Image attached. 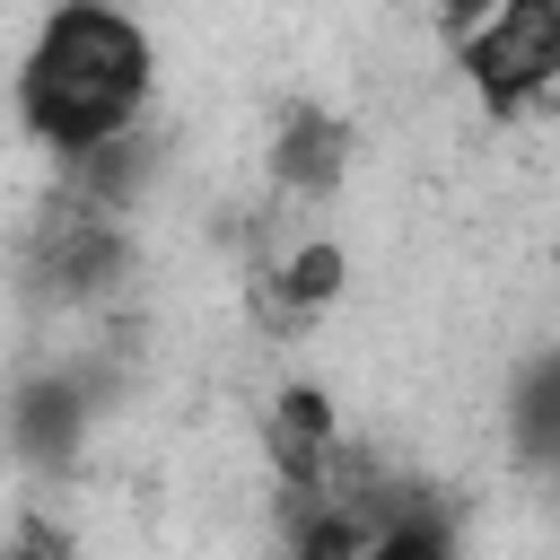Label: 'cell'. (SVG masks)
<instances>
[{
    "label": "cell",
    "mask_w": 560,
    "mask_h": 560,
    "mask_svg": "<svg viewBox=\"0 0 560 560\" xmlns=\"http://www.w3.org/2000/svg\"><path fill=\"white\" fill-rule=\"evenodd\" d=\"M149 61L158 52H149L140 18H122L114 0H61L35 26L26 61H18V122L44 149L79 158V149H96L105 131H122L140 114Z\"/></svg>",
    "instance_id": "6da1fadb"
},
{
    "label": "cell",
    "mask_w": 560,
    "mask_h": 560,
    "mask_svg": "<svg viewBox=\"0 0 560 560\" xmlns=\"http://www.w3.org/2000/svg\"><path fill=\"white\" fill-rule=\"evenodd\" d=\"M455 52H464V79L490 114H525L560 79V0H499Z\"/></svg>",
    "instance_id": "7a4b0ae2"
},
{
    "label": "cell",
    "mask_w": 560,
    "mask_h": 560,
    "mask_svg": "<svg viewBox=\"0 0 560 560\" xmlns=\"http://www.w3.org/2000/svg\"><path fill=\"white\" fill-rule=\"evenodd\" d=\"M122 271H131V236H122V219L96 210V201H79V192H61V201L44 210V228H35V245H26V280H35V298L88 306V298H105Z\"/></svg>",
    "instance_id": "3957f363"
},
{
    "label": "cell",
    "mask_w": 560,
    "mask_h": 560,
    "mask_svg": "<svg viewBox=\"0 0 560 560\" xmlns=\"http://www.w3.org/2000/svg\"><path fill=\"white\" fill-rule=\"evenodd\" d=\"M341 280H350L341 245L306 236V245L262 254V262L245 271V306H254V324H262V332H306V324H315V315L341 298Z\"/></svg>",
    "instance_id": "277c9868"
},
{
    "label": "cell",
    "mask_w": 560,
    "mask_h": 560,
    "mask_svg": "<svg viewBox=\"0 0 560 560\" xmlns=\"http://www.w3.org/2000/svg\"><path fill=\"white\" fill-rule=\"evenodd\" d=\"M79 438H88V385L70 368H44L9 394V446L35 464V472H70L79 464Z\"/></svg>",
    "instance_id": "5b68a950"
},
{
    "label": "cell",
    "mask_w": 560,
    "mask_h": 560,
    "mask_svg": "<svg viewBox=\"0 0 560 560\" xmlns=\"http://www.w3.org/2000/svg\"><path fill=\"white\" fill-rule=\"evenodd\" d=\"M262 455H271L280 490H315V481L332 472V455H341V420H332V402H324L315 385H280L271 411H262Z\"/></svg>",
    "instance_id": "8992f818"
},
{
    "label": "cell",
    "mask_w": 560,
    "mask_h": 560,
    "mask_svg": "<svg viewBox=\"0 0 560 560\" xmlns=\"http://www.w3.org/2000/svg\"><path fill=\"white\" fill-rule=\"evenodd\" d=\"M350 175V122H332L324 105H280L271 122V184L298 201H324Z\"/></svg>",
    "instance_id": "52a82bcc"
},
{
    "label": "cell",
    "mask_w": 560,
    "mask_h": 560,
    "mask_svg": "<svg viewBox=\"0 0 560 560\" xmlns=\"http://www.w3.org/2000/svg\"><path fill=\"white\" fill-rule=\"evenodd\" d=\"M149 175H158V140H149V131H131V122L70 158V192H79V201H96V210H114V219L149 192Z\"/></svg>",
    "instance_id": "ba28073f"
},
{
    "label": "cell",
    "mask_w": 560,
    "mask_h": 560,
    "mask_svg": "<svg viewBox=\"0 0 560 560\" xmlns=\"http://www.w3.org/2000/svg\"><path fill=\"white\" fill-rule=\"evenodd\" d=\"M516 455L525 464H551L560 455V359L542 350L534 368H525V385H516Z\"/></svg>",
    "instance_id": "9c48e42d"
},
{
    "label": "cell",
    "mask_w": 560,
    "mask_h": 560,
    "mask_svg": "<svg viewBox=\"0 0 560 560\" xmlns=\"http://www.w3.org/2000/svg\"><path fill=\"white\" fill-rule=\"evenodd\" d=\"M359 560H455V525H446V508L411 499L394 525H376V534H368V551H359Z\"/></svg>",
    "instance_id": "30bf717a"
},
{
    "label": "cell",
    "mask_w": 560,
    "mask_h": 560,
    "mask_svg": "<svg viewBox=\"0 0 560 560\" xmlns=\"http://www.w3.org/2000/svg\"><path fill=\"white\" fill-rule=\"evenodd\" d=\"M490 9H499V0H438V35H446V44H464Z\"/></svg>",
    "instance_id": "8fae6325"
},
{
    "label": "cell",
    "mask_w": 560,
    "mask_h": 560,
    "mask_svg": "<svg viewBox=\"0 0 560 560\" xmlns=\"http://www.w3.org/2000/svg\"><path fill=\"white\" fill-rule=\"evenodd\" d=\"M0 560H79V551H70L52 525H26V542H18V551H0Z\"/></svg>",
    "instance_id": "7c38bea8"
}]
</instances>
